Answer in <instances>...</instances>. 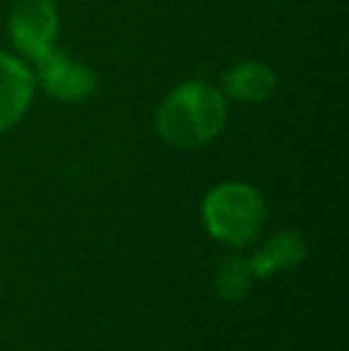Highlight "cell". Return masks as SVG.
I'll use <instances>...</instances> for the list:
<instances>
[{"instance_id":"6da1fadb","label":"cell","mask_w":349,"mask_h":351,"mask_svg":"<svg viewBox=\"0 0 349 351\" xmlns=\"http://www.w3.org/2000/svg\"><path fill=\"white\" fill-rule=\"evenodd\" d=\"M225 120L228 106L223 93L206 82H186L165 98L156 127L170 146L196 148L215 139Z\"/></svg>"},{"instance_id":"7a4b0ae2","label":"cell","mask_w":349,"mask_h":351,"mask_svg":"<svg viewBox=\"0 0 349 351\" xmlns=\"http://www.w3.org/2000/svg\"><path fill=\"white\" fill-rule=\"evenodd\" d=\"M201 213L208 234L230 246H247L254 241L265 220L261 194L242 182H228L208 191Z\"/></svg>"},{"instance_id":"3957f363","label":"cell","mask_w":349,"mask_h":351,"mask_svg":"<svg viewBox=\"0 0 349 351\" xmlns=\"http://www.w3.org/2000/svg\"><path fill=\"white\" fill-rule=\"evenodd\" d=\"M8 32L14 48L29 58L41 60L56 48L58 10L53 0H17L10 12Z\"/></svg>"},{"instance_id":"277c9868","label":"cell","mask_w":349,"mask_h":351,"mask_svg":"<svg viewBox=\"0 0 349 351\" xmlns=\"http://www.w3.org/2000/svg\"><path fill=\"white\" fill-rule=\"evenodd\" d=\"M38 65V79H41L43 88L51 93L53 98L65 103H80L96 91V74L82 60L72 58L65 51H48Z\"/></svg>"},{"instance_id":"5b68a950","label":"cell","mask_w":349,"mask_h":351,"mask_svg":"<svg viewBox=\"0 0 349 351\" xmlns=\"http://www.w3.org/2000/svg\"><path fill=\"white\" fill-rule=\"evenodd\" d=\"M34 86L36 79L32 70L17 58L0 53V132L22 120L32 103Z\"/></svg>"},{"instance_id":"8992f818","label":"cell","mask_w":349,"mask_h":351,"mask_svg":"<svg viewBox=\"0 0 349 351\" xmlns=\"http://www.w3.org/2000/svg\"><path fill=\"white\" fill-rule=\"evenodd\" d=\"M225 93L239 103H261L278 88V77L268 65L256 60L237 62L223 77Z\"/></svg>"},{"instance_id":"52a82bcc","label":"cell","mask_w":349,"mask_h":351,"mask_svg":"<svg viewBox=\"0 0 349 351\" xmlns=\"http://www.w3.org/2000/svg\"><path fill=\"white\" fill-rule=\"evenodd\" d=\"M304 256H306V244H304L302 234L294 230H280L254 254L249 263H252L254 275L263 278V275L278 273L282 268H294L302 263Z\"/></svg>"},{"instance_id":"ba28073f","label":"cell","mask_w":349,"mask_h":351,"mask_svg":"<svg viewBox=\"0 0 349 351\" xmlns=\"http://www.w3.org/2000/svg\"><path fill=\"white\" fill-rule=\"evenodd\" d=\"M254 280L252 263L239 256L228 258L215 273V291L223 296L225 301H239L249 291Z\"/></svg>"}]
</instances>
